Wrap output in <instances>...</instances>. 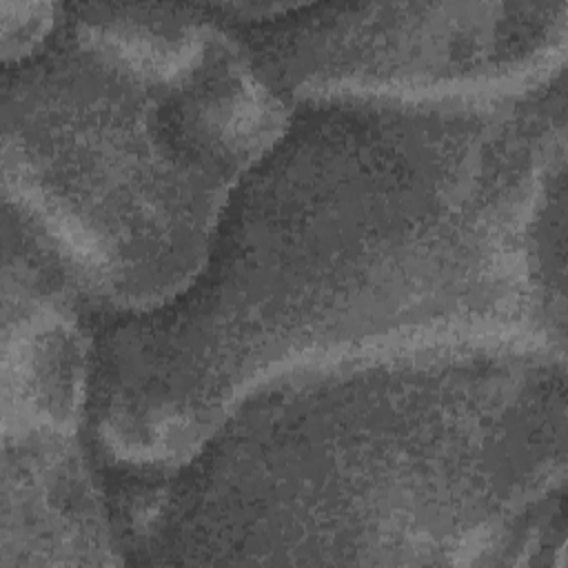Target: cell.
Listing matches in <instances>:
<instances>
[{
  "instance_id": "3",
  "label": "cell",
  "mask_w": 568,
  "mask_h": 568,
  "mask_svg": "<svg viewBox=\"0 0 568 568\" xmlns=\"http://www.w3.org/2000/svg\"><path fill=\"white\" fill-rule=\"evenodd\" d=\"M293 109L209 4H64L2 71L4 209L89 308L153 311L197 277Z\"/></svg>"
},
{
  "instance_id": "7",
  "label": "cell",
  "mask_w": 568,
  "mask_h": 568,
  "mask_svg": "<svg viewBox=\"0 0 568 568\" xmlns=\"http://www.w3.org/2000/svg\"><path fill=\"white\" fill-rule=\"evenodd\" d=\"M62 7L49 2H0L2 62L13 64L31 55L60 22Z\"/></svg>"
},
{
  "instance_id": "2",
  "label": "cell",
  "mask_w": 568,
  "mask_h": 568,
  "mask_svg": "<svg viewBox=\"0 0 568 568\" xmlns=\"http://www.w3.org/2000/svg\"><path fill=\"white\" fill-rule=\"evenodd\" d=\"M151 564H535L564 550L566 357L346 364L237 402L173 468H138Z\"/></svg>"
},
{
  "instance_id": "1",
  "label": "cell",
  "mask_w": 568,
  "mask_h": 568,
  "mask_svg": "<svg viewBox=\"0 0 568 568\" xmlns=\"http://www.w3.org/2000/svg\"><path fill=\"white\" fill-rule=\"evenodd\" d=\"M566 91L295 102L197 277L100 313L89 422L111 462L173 468L246 395L375 359L566 357Z\"/></svg>"
},
{
  "instance_id": "5",
  "label": "cell",
  "mask_w": 568,
  "mask_h": 568,
  "mask_svg": "<svg viewBox=\"0 0 568 568\" xmlns=\"http://www.w3.org/2000/svg\"><path fill=\"white\" fill-rule=\"evenodd\" d=\"M2 229V439L78 435L93 375L87 302L53 251L9 209Z\"/></svg>"
},
{
  "instance_id": "6",
  "label": "cell",
  "mask_w": 568,
  "mask_h": 568,
  "mask_svg": "<svg viewBox=\"0 0 568 568\" xmlns=\"http://www.w3.org/2000/svg\"><path fill=\"white\" fill-rule=\"evenodd\" d=\"M120 561L78 435L2 439L0 568Z\"/></svg>"
},
{
  "instance_id": "4",
  "label": "cell",
  "mask_w": 568,
  "mask_h": 568,
  "mask_svg": "<svg viewBox=\"0 0 568 568\" xmlns=\"http://www.w3.org/2000/svg\"><path fill=\"white\" fill-rule=\"evenodd\" d=\"M233 27L291 102H488L564 75L568 2H288Z\"/></svg>"
}]
</instances>
